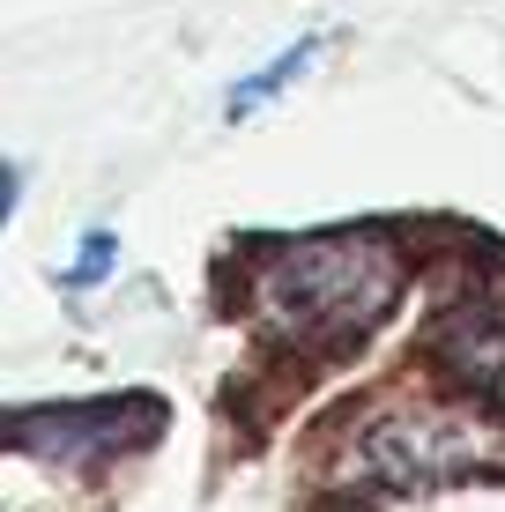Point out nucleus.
I'll use <instances>...</instances> for the list:
<instances>
[{
	"instance_id": "obj_1",
	"label": "nucleus",
	"mask_w": 505,
	"mask_h": 512,
	"mask_svg": "<svg viewBox=\"0 0 505 512\" xmlns=\"http://www.w3.org/2000/svg\"><path fill=\"white\" fill-rule=\"evenodd\" d=\"M402 297V253L387 231H320L268 245L253 275V312L290 342H357Z\"/></svg>"
},
{
	"instance_id": "obj_4",
	"label": "nucleus",
	"mask_w": 505,
	"mask_h": 512,
	"mask_svg": "<svg viewBox=\"0 0 505 512\" xmlns=\"http://www.w3.org/2000/svg\"><path fill=\"white\" fill-rule=\"evenodd\" d=\"M446 364L483 386L491 401H505V297H491V305H468L454 327H446Z\"/></svg>"
},
{
	"instance_id": "obj_5",
	"label": "nucleus",
	"mask_w": 505,
	"mask_h": 512,
	"mask_svg": "<svg viewBox=\"0 0 505 512\" xmlns=\"http://www.w3.org/2000/svg\"><path fill=\"white\" fill-rule=\"evenodd\" d=\"M320 45H327L320 30H305L298 45H283V52H275V60H260L253 75H238V82H231V97H223V119H231V127H238V119L268 112V104L283 97L290 82H305V75H312V60H320Z\"/></svg>"
},
{
	"instance_id": "obj_3",
	"label": "nucleus",
	"mask_w": 505,
	"mask_h": 512,
	"mask_svg": "<svg viewBox=\"0 0 505 512\" xmlns=\"http://www.w3.org/2000/svg\"><path fill=\"white\" fill-rule=\"evenodd\" d=\"M156 394H104V401H60V409H15L8 416V446L23 461H52V468H75V461H104V453L134 446V438H156Z\"/></svg>"
},
{
	"instance_id": "obj_6",
	"label": "nucleus",
	"mask_w": 505,
	"mask_h": 512,
	"mask_svg": "<svg viewBox=\"0 0 505 512\" xmlns=\"http://www.w3.org/2000/svg\"><path fill=\"white\" fill-rule=\"evenodd\" d=\"M112 268H119V238H112V231H90V238L75 245V268H67L60 282H67V290L82 297V290H97V282L112 275Z\"/></svg>"
},
{
	"instance_id": "obj_2",
	"label": "nucleus",
	"mask_w": 505,
	"mask_h": 512,
	"mask_svg": "<svg viewBox=\"0 0 505 512\" xmlns=\"http://www.w3.org/2000/svg\"><path fill=\"white\" fill-rule=\"evenodd\" d=\"M491 461V431L461 409H431V401H387L350 431V475L379 490H431Z\"/></svg>"
}]
</instances>
